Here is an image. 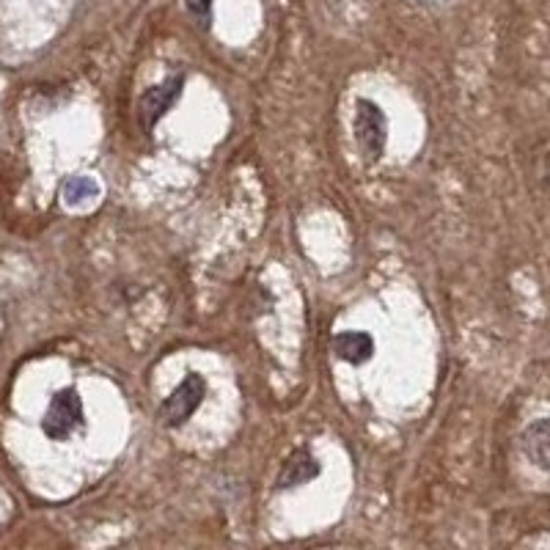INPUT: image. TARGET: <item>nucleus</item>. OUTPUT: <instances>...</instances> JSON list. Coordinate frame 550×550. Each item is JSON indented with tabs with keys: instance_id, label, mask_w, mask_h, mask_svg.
<instances>
[{
	"instance_id": "obj_1",
	"label": "nucleus",
	"mask_w": 550,
	"mask_h": 550,
	"mask_svg": "<svg viewBox=\"0 0 550 550\" xmlns=\"http://www.w3.org/2000/svg\"><path fill=\"white\" fill-rule=\"evenodd\" d=\"M352 130H355V138H358L363 157L377 163L385 149V138H388V119H385L383 108L374 105L372 99H358L355 102Z\"/></svg>"
},
{
	"instance_id": "obj_3",
	"label": "nucleus",
	"mask_w": 550,
	"mask_h": 550,
	"mask_svg": "<svg viewBox=\"0 0 550 550\" xmlns=\"http://www.w3.org/2000/svg\"><path fill=\"white\" fill-rule=\"evenodd\" d=\"M83 424V399L75 388H64L50 399V407L42 418V429L47 438L64 440Z\"/></svg>"
},
{
	"instance_id": "obj_7",
	"label": "nucleus",
	"mask_w": 550,
	"mask_h": 550,
	"mask_svg": "<svg viewBox=\"0 0 550 550\" xmlns=\"http://www.w3.org/2000/svg\"><path fill=\"white\" fill-rule=\"evenodd\" d=\"M548 451H550V427L545 418H539V421H534V424L523 432V454L537 465L539 471H548L550 468Z\"/></svg>"
},
{
	"instance_id": "obj_4",
	"label": "nucleus",
	"mask_w": 550,
	"mask_h": 550,
	"mask_svg": "<svg viewBox=\"0 0 550 550\" xmlns=\"http://www.w3.org/2000/svg\"><path fill=\"white\" fill-rule=\"evenodd\" d=\"M182 86H185V77H168L163 83L143 91L141 102H138V121H141L143 132H152L157 121L174 108V102L182 94Z\"/></svg>"
},
{
	"instance_id": "obj_2",
	"label": "nucleus",
	"mask_w": 550,
	"mask_h": 550,
	"mask_svg": "<svg viewBox=\"0 0 550 550\" xmlns=\"http://www.w3.org/2000/svg\"><path fill=\"white\" fill-rule=\"evenodd\" d=\"M204 394H207V380L201 374H187L185 380L165 396V402L160 405V421L165 427H182L204 402Z\"/></svg>"
},
{
	"instance_id": "obj_9",
	"label": "nucleus",
	"mask_w": 550,
	"mask_h": 550,
	"mask_svg": "<svg viewBox=\"0 0 550 550\" xmlns=\"http://www.w3.org/2000/svg\"><path fill=\"white\" fill-rule=\"evenodd\" d=\"M185 6L196 17V22H201V28L207 31L209 20H212V0H185Z\"/></svg>"
},
{
	"instance_id": "obj_6",
	"label": "nucleus",
	"mask_w": 550,
	"mask_h": 550,
	"mask_svg": "<svg viewBox=\"0 0 550 550\" xmlns=\"http://www.w3.org/2000/svg\"><path fill=\"white\" fill-rule=\"evenodd\" d=\"M333 352L339 355L344 363H352V366H361L374 355V341L369 333L363 330H344L333 339Z\"/></svg>"
},
{
	"instance_id": "obj_5",
	"label": "nucleus",
	"mask_w": 550,
	"mask_h": 550,
	"mask_svg": "<svg viewBox=\"0 0 550 550\" xmlns=\"http://www.w3.org/2000/svg\"><path fill=\"white\" fill-rule=\"evenodd\" d=\"M319 462L317 457L311 454L308 449H295L289 457H286L284 468L278 473V482L275 487L278 490H292V487H300V484L314 482L319 476Z\"/></svg>"
},
{
	"instance_id": "obj_8",
	"label": "nucleus",
	"mask_w": 550,
	"mask_h": 550,
	"mask_svg": "<svg viewBox=\"0 0 550 550\" xmlns=\"http://www.w3.org/2000/svg\"><path fill=\"white\" fill-rule=\"evenodd\" d=\"M97 193V182L88 179V176H72V179H66L64 185H61V201L69 204V207H80V204H86L88 198H94Z\"/></svg>"
}]
</instances>
